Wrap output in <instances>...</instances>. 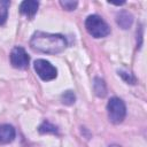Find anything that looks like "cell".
<instances>
[{"label": "cell", "instance_id": "1", "mask_svg": "<svg viewBox=\"0 0 147 147\" xmlns=\"http://www.w3.org/2000/svg\"><path fill=\"white\" fill-rule=\"evenodd\" d=\"M30 46L32 49L46 53V54H57L64 51L67 47V39L64 36L59 33H46L37 31L33 33Z\"/></svg>", "mask_w": 147, "mask_h": 147}, {"label": "cell", "instance_id": "2", "mask_svg": "<svg viewBox=\"0 0 147 147\" xmlns=\"http://www.w3.org/2000/svg\"><path fill=\"white\" fill-rule=\"evenodd\" d=\"M87 32L94 38H103L110 33L109 25L99 15H90L85 21Z\"/></svg>", "mask_w": 147, "mask_h": 147}, {"label": "cell", "instance_id": "3", "mask_svg": "<svg viewBox=\"0 0 147 147\" xmlns=\"http://www.w3.org/2000/svg\"><path fill=\"white\" fill-rule=\"evenodd\" d=\"M107 111L109 121L114 124H119L123 122L126 115V107L122 99L114 96L108 101L107 105Z\"/></svg>", "mask_w": 147, "mask_h": 147}, {"label": "cell", "instance_id": "4", "mask_svg": "<svg viewBox=\"0 0 147 147\" xmlns=\"http://www.w3.org/2000/svg\"><path fill=\"white\" fill-rule=\"evenodd\" d=\"M34 70L37 75L45 82L52 80L57 76V70L56 68L48 61L44 59H38L34 61Z\"/></svg>", "mask_w": 147, "mask_h": 147}, {"label": "cell", "instance_id": "5", "mask_svg": "<svg viewBox=\"0 0 147 147\" xmlns=\"http://www.w3.org/2000/svg\"><path fill=\"white\" fill-rule=\"evenodd\" d=\"M10 63L13 64L14 68L17 69H26L29 67V62H30V57L28 55V53L25 52V49L21 46H16L11 49L10 52Z\"/></svg>", "mask_w": 147, "mask_h": 147}, {"label": "cell", "instance_id": "6", "mask_svg": "<svg viewBox=\"0 0 147 147\" xmlns=\"http://www.w3.org/2000/svg\"><path fill=\"white\" fill-rule=\"evenodd\" d=\"M15 129L9 124L0 125V145L9 144L15 139Z\"/></svg>", "mask_w": 147, "mask_h": 147}, {"label": "cell", "instance_id": "7", "mask_svg": "<svg viewBox=\"0 0 147 147\" xmlns=\"http://www.w3.org/2000/svg\"><path fill=\"white\" fill-rule=\"evenodd\" d=\"M38 7H39V3L38 1H34V0H25L21 3L20 6V11L25 15L28 18H32L37 10H38Z\"/></svg>", "mask_w": 147, "mask_h": 147}, {"label": "cell", "instance_id": "8", "mask_svg": "<svg viewBox=\"0 0 147 147\" xmlns=\"http://www.w3.org/2000/svg\"><path fill=\"white\" fill-rule=\"evenodd\" d=\"M116 22L117 24L122 28V29H129L132 25L133 22V17L132 15L126 11V10H121L117 15H116Z\"/></svg>", "mask_w": 147, "mask_h": 147}, {"label": "cell", "instance_id": "9", "mask_svg": "<svg viewBox=\"0 0 147 147\" xmlns=\"http://www.w3.org/2000/svg\"><path fill=\"white\" fill-rule=\"evenodd\" d=\"M93 88H94V92L100 98H103L107 93V88H106V84H105V80L99 78V77H95L94 78V84H93Z\"/></svg>", "mask_w": 147, "mask_h": 147}, {"label": "cell", "instance_id": "10", "mask_svg": "<svg viewBox=\"0 0 147 147\" xmlns=\"http://www.w3.org/2000/svg\"><path fill=\"white\" fill-rule=\"evenodd\" d=\"M10 2L8 0H0V25H3L8 18V8Z\"/></svg>", "mask_w": 147, "mask_h": 147}, {"label": "cell", "instance_id": "11", "mask_svg": "<svg viewBox=\"0 0 147 147\" xmlns=\"http://www.w3.org/2000/svg\"><path fill=\"white\" fill-rule=\"evenodd\" d=\"M39 132L40 133H56L57 132V129L56 126H54L53 124H51L49 122L45 121L40 126H39Z\"/></svg>", "mask_w": 147, "mask_h": 147}, {"label": "cell", "instance_id": "12", "mask_svg": "<svg viewBox=\"0 0 147 147\" xmlns=\"http://www.w3.org/2000/svg\"><path fill=\"white\" fill-rule=\"evenodd\" d=\"M61 99H62V102H63L64 105H72V103L75 102V100H76V96H75L74 92L67 91V92H64V93L62 94Z\"/></svg>", "mask_w": 147, "mask_h": 147}, {"label": "cell", "instance_id": "13", "mask_svg": "<svg viewBox=\"0 0 147 147\" xmlns=\"http://www.w3.org/2000/svg\"><path fill=\"white\" fill-rule=\"evenodd\" d=\"M60 5L65 9V10H75L78 2L77 1H70V0H61L60 1Z\"/></svg>", "mask_w": 147, "mask_h": 147}, {"label": "cell", "instance_id": "14", "mask_svg": "<svg viewBox=\"0 0 147 147\" xmlns=\"http://www.w3.org/2000/svg\"><path fill=\"white\" fill-rule=\"evenodd\" d=\"M118 74L122 76V78L126 82V83H130V84H134V82H136V78L131 75V74H129V72H124V71H118Z\"/></svg>", "mask_w": 147, "mask_h": 147}, {"label": "cell", "instance_id": "15", "mask_svg": "<svg viewBox=\"0 0 147 147\" xmlns=\"http://www.w3.org/2000/svg\"><path fill=\"white\" fill-rule=\"evenodd\" d=\"M111 147H119V146H115V145H114V146H111Z\"/></svg>", "mask_w": 147, "mask_h": 147}]
</instances>
